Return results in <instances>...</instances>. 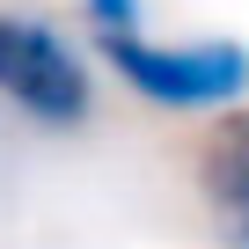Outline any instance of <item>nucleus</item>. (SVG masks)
I'll list each match as a JSON object with an SVG mask.
<instances>
[{
	"mask_svg": "<svg viewBox=\"0 0 249 249\" xmlns=\"http://www.w3.org/2000/svg\"><path fill=\"white\" fill-rule=\"evenodd\" d=\"M0 103H8L22 124L37 132H88L95 124V66L88 52L44 22V15H22V8H0Z\"/></svg>",
	"mask_w": 249,
	"mask_h": 249,
	"instance_id": "f03ea898",
	"label": "nucleus"
},
{
	"mask_svg": "<svg viewBox=\"0 0 249 249\" xmlns=\"http://www.w3.org/2000/svg\"><path fill=\"white\" fill-rule=\"evenodd\" d=\"M103 66L154 110H183V117H220L234 103H249V44L242 37H95Z\"/></svg>",
	"mask_w": 249,
	"mask_h": 249,
	"instance_id": "f257e3e1",
	"label": "nucleus"
},
{
	"mask_svg": "<svg viewBox=\"0 0 249 249\" xmlns=\"http://www.w3.org/2000/svg\"><path fill=\"white\" fill-rule=\"evenodd\" d=\"M191 183H198V205L213 220V242L249 249V103H234L205 124V140L191 154Z\"/></svg>",
	"mask_w": 249,
	"mask_h": 249,
	"instance_id": "7ed1b4c3",
	"label": "nucleus"
},
{
	"mask_svg": "<svg viewBox=\"0 0 249 249\" xmlns=\"http://www.w3.org/2000/svg\"><path fill=\"white\" fill-rule=\"evenodd\" d=\"M81 8H88L95 37H132V30H140V15H147V0H81Z\"/></svg>",
	"mask_w": 249,
	"mask_h": 249,
	"instance_id": "20e7f679",
	"label": "nucleus"
}]
</instances>
